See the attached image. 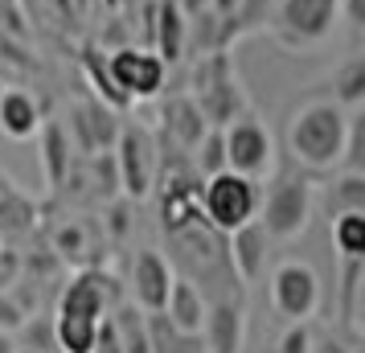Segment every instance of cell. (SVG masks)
<instances>
[{
    "instance_id": "cell-1",
    "label": "cell",
    "mask_w": 365,
    "mask_h": 353,
    "mask_svg": "<svg viewBox=\"0 0 365 353\" xmlns=\"http://www.w3.org/2000/svg\"><path fill=\"white\" fill-rule=\"evenodd\" d=\"M357 119L332 99H312L296 107L287 119V152L299 168L308 173H329L341 168L349 156V135Z\"/></svg>"
},
{
    "instance_id": "cell-2",
    "label": "cell",
    "mask_w": 365,
    "mask_h": 353,
    "mask_svg": "<svg viewBox=\"0 0 365 353\" xmlns=\"http://www.w3.org/2000/svg\"><path fill=\"white\" fill-rule=\"evenodd\" d=\"M111 280L95 267H83L70 275V284L58 296V312H53V337H58V353H91L95 333H99L103 317H107V296H111Z\"/></svg>"
},
{
    "instance_id": "cell-3",
    "label": "cell",
    "mask_w": 365,
    "mask_h": 353,
    "mask_svg": "<svg viewBox=\"0 0 365 353\" xmlns=\"http://www.w3.org/2000/svg\"><path fill=\"white\" fill-rule=\"evenodd\" d=\"M259 226L267 230L271 242H292L308 230L312 218V185L299 173H271V189L259 193Z\"/></svg>"
},
{
    "instance_id": "cell-4",
    "label": "cell",
    "mask_w": 365,
    "mask_h": 353,
    "mask_svg": "<svg viewBox=\"0 0 365 353\" xmlns=\"http://www.w3.org/2000/svg\"><path fill=\"white\" fill-rule=\"evenodd\" d=\"M197 202H201V218L210 222V230L230 235V230H238L242 222H250L259 214V181L222 168L214 177H201Z\"/></svg>"
},
{
    "instance_id": "cell-5",
    "label": "cell",
    "mask_w": 365,
    "mask_h": 353,
    "mask_svg": "<svg viewBox=\"0 0 365 353\" xmlns=\"http://www.w3.org/2000/svg\"><path fill=\"white\" fill-rule=\"evenodd\" d=\"M189 99L201 107V116L210 119V128H222L230 123L238 111H247V91L238 86V74H234L230 58L222 50L201 53L197 66H193V95Z\"/></svg>"
},
{
    "instance_id": "cell-6",
    "label": "cell",
    "mask_w": 365,
    "mask_h": 353,
    "mask_svg": "<svg viewBox=\"0 0 365 353\" xmlns=\"http://www.w3.org/2000/svg\"><path fill=\"white\" fill-rule=\"evenodd\" d=\"M222 144H226V168L250 181H267L275 173V135L255 111H238L230 123H222Z\"/></svg>"
},
{
    "instance_id": "cell-7",
    "label": "cell",
    "mask_w": 365,
    "mask_h": 353,
    "mask_svg": "<svg viewBox=\"0 0 365 353\" xmlns=\"http://www.w3.org/2000/svg\"><path fill=\"white\" fill-rule=\"evenodd\" d=\"M336 0H279L271 13V37L287 50H312L332 37Z\"/></svg>"
},
{
    "instance_id": "cell-8",
    "label": "cell",
    "mask_w": 365,
    "mask_h": 353,
    "mask_svg": "<svg viewBox=\"0 0 365 353\" xmlns=\"http://www.w3.org/2000/svg\"><path fill=\"white\" fill-rule=\"evenodd\" d=\"M111 156H115V173H119V193L132 198V202H144L156 185V165H160L152 132L144 123H119Z\"/></svg>"
},
{
    "instance_id": "cell-9",
    "label": "cell",
    "mask_w": 365,
    "mask_h": 353,
    "mask_svg": "<svg viewBox=\"0 0 365 353\" xmlns=\"http://www.w3.org/2000/svg\"><path fill=\"white\" fill-rule=\"evenodd\" d=\"M107 66V78L128 103H144L156 99L165 91V74L168 66L156 58V50H144V46H119L103 58Z\"/></svg>"
},
{
    "instance_id": "cell-10",
    "label": "cell",
    "mask_w": 365,
    "mask_h": 353,
    "mask_svg": "<svg viewBox=\"0 0 365 353\" xmlns=\"http://www.w3.org/2000/svg\"><path fill=\"white\" fill-rule=\"evenodd\" d=\"M324 304V292H320V275H316L312 263L304 259H283L271 271V308L279 312L283 320H312Z\"/></svg>"
},
{
    "instance_id": "cell-11",
    "label": "cell",
    "mask_w": 365,
    "mask_h": 353,
    "mask_svg": "<svg viewBox=\"0 0 365 353\" xmlns=\"http://www.w3.org/2000/svg\"><path fill=\"white\" fill-rule=\"evenodd\" d=\"M168 287H173V267L160 251H144L132 259V304L144 312H160L168 300Z\"/></svg>"
},
{
    "instance_id": "cell-12",
    "label": "cell",
    "mask_w": 365,
    "mask_h": 353,
    "mask_svg": "<svg viewBox=\"0 0 365 353\" xmlns=\"http://www.w3.org/2000/svg\"><path fill=\"white\" fill-rule=\"evenodd\" d=\"M201 341H205V353H242V341H247V308H242V300L210 304L205 324H201Z\"/></svg>"
},
{
    "instance_id": "cell-13",
    "label": "cell",
    "mask_w": 365,
    "mask_h": 353,
    "mask_svg": "<svg viewBox=\"0 0 365 353\" xmlns=\"http://www.w3.org/2000/svg\"><path fill=\"white\" fill-rule=\"evenodd\" d=\"M267 255H271V238H267V230L259 226V218L242 222L238 230L226 235V259H230L234 275H238L242 284H255L267 271Z\"/></svg>"
},
{
    "instance_id": "cell-14",
    "label": "cell",
    "mask_w": 365,
    "mask_h": 353,
    "mask_svg": "<svg viewBox=\"0 0 365 353\" xmlns=\"http://www.w3.org/2000/svg\"><path fill=\"white\" fill-rule=\"evenodd\" d=\"M189 34H193V21L185 17L173 0H156L152 4V50L165 66H177L189 50Z\"/></svg>"
},
{
    "instance_id": "cell-15",
    "label": "cell",
    "mask_w": 365,
    "mask_h": 353,
    "mask_svg": "<svg viewBox=\"0 0 365 353\" xmlns=\"http://www.w3.org/2000/svg\"><path fill=\"white\" fill-rule=\"evenodd\" d=\"M205 308L210 300L201 296V287L189 280V275H173V287H168V300H165V312L168 324L173 329H181V333H193L201 337V324H205Z\"/></svg>"
},
{
    "instance_id": "cell-16",
    "label": "cell",
    "mask_w": 365,
    "mask_h": 353,
    "mask_svg": "<svg viewBox=\"0 0 365 353\" xmlns=\"http://www.w3.org/2000/svg\"><path fill=\"white\" fill-rule=\"evenodd\" d=\"M41 103L29 95V91H21V86H9V91H0V135H9V140H34L37 128H41Z\"/></svg>"
},
{
    "instance_id": "cell-17",
    "label": "cell",
    "mask_w": 365,
    "mask_h": 353,
    "mask_svg": "<svg viewBox=\"0 0 365 353\" xmlns=\"http://www.w3.org/2000/svg\"><path fill=\"white\" fill-rule=\"evenodd\" d=\"M37 152H41V168H46V185L58 189L74 168V140L58 119H41L37 128Z\"/></svg>"
},
{
    "instance_id": "cell-18",
    "label": "cell",
    "mask_w": 365,
    "mask_h": 353,
    "mask_svg": "<svg viewBox=\"0 0 365 353\" xmlns=\"http://www.w3.org/2000/svg\"><path fill=\"white\" fill-rule=\"evenodd\" d=\"M165 123H168V132H173V140H177L185 152H193V148H197V140L210 132V119L201 116V107L189 99V95H177V99H168Z\"/></svg>"
},
{
    "instance_id": "cell-19",
    "label": "cell",
    "mask_w": 365,
    "mask_h": 353,
    "mask_svg": "<svg viewBox=\"0 0 365 353\" xmlns=\"http://www.w3.org/2000/svg\"><path fill=\"white\" fill-rule=\"evenodd\" d=\"M111 329H115V341L123 353H152L148 349V312L144 308H135L132 300L115 304V312H111Z\"/></svg>"
},
{
    "instance_id": "cell-20",
    "label": "cell",
    "mask_w": 365,
    "mask_h": 353,
    "mask_svg": "<svg viewBox=\"0 0 365 353\" xmlns=\"http://www.w3.org/2000/svg\"><path fill=\"white\" fill-rule=\"evenodd\" d=\"M361 292H365V259H345L341 275V329L361 337Z\"/></svg>"
},
{
    "instance_id": "cell-21",
    "label": "cell",
    "mask_w": 365,
    "mask_h": 353,
    "mask_svg": "<svg viewBox=\"0 0 365 353\" xmlns=\"http://www.w3.org/2000/svg\"><path fill=\"white\" fill-rule=\"evenodd\" d=\"M37 226V205L34 198H25L17 185H9L4 193H0V238H21L29 235Z\"/></svg>"
},
{
    "instance_id": "cell-22",
    "label": "cell",
    "mask_w": 365,
    "mask_h": 353,
    "mask_svg": "<svg viewBox=\"0 0 365 353\" xmlns=\"http://www.w3.org/2000/svg\"><path fill=\"white\" fill-rule=\"evenodd\" d=\"M148 349L152 353H205V341L173 329L165 312H148Z\"/></svg>"
},
{
    "instance_id": "cell-23",
    "label": "cell",
    "mask_w": 365,
    "mask_h": 353,
    "mask_svg": "<svg viewBox=\"0 0 365 353\" xmlns=\"http://www.w3.org/2000/svg\"><path fill=\"white\" fill-rule=\"evenodd\" d=\"M332 103L345 107V111H357L365 103V58H349L336 66L332 74Z\"/></svg>"
},
{
    "instance_id": "cell-24",
    "label": "cell",
    "mask_w": 365,
    "mask_h": 353,
    "mask_svg": "<svg viewBox=\"0 0 365 353\" xmlns=\"http://www.w3.org/2000/svg\"><path fill=\"white\" fill-rule=\"evenodd\" d=\"M332 242L341 259H365V210L332 214Z\"/></svg>"
},
{
    "instance_id": "cell-25",
    "label": "cell",
    "mask_w": 365,
    "mask_h": 353,
    "mask_svg": "<svg viewBox=\"0 0 365 353\" xmlns=\"http://www.w3.org/2000/svg\"><path fill=\"white\" fill-rule=\"evenodd\" d=\"M345 210H365V177L357 168L341 173L329 189V214H345Z\"/></svg>"
},
{
    "instance_id": "cell-26",
    "label": "cell",
    "mask_w": 365,
    "mask_h": 353,
    "mask_svg": "<svg viewBox=\"0 0 365 353\" xmlns=\"http://www.w3.org/2000/svg\"><path fill=\"white\" fill-rule=\"evenodd\" d=\"M83 74L91 78V86H95V95H99L103 107H111V111H123V107H128V99H123L115 86H111V78H107L103 53H95V50H86V53H83Z\"/></svg>"
},
{
    "instance_id": "cell-27",
    "label": "cell",
    "mask_w": 365,
    "mask_h": 353,
    "mask_svg": "<svg viewBox=\"0 0 365 353\" xmlns=\"http://www.w3.org/2000/svg\"><path fill=\"white\" fill-rule=\"evenodd\" d=\"M193 156V168H197V177H214L226 168V144H222V128H210V132L197 140V148L189 152Z\"/></svg>"
},
{
    "instance_id": "cell-28",
    "label": "cell",
    "mask_w": 365,
    "mask_h": 353,
    "mask_svg": "<svg viewBox=\"0 0 365 353\" xmlns=\"http://www.w3.org/2000/svg\"><path fill=\"white\" fill-rule=\"evenodd\" d=\"M53 247L50 251L58 255V259H83L86 251H91V242H86V230L78 226V222H62V226H53Z\"/></svg>"
},
{
    "instance_id": "cell-29",
    "label": "cell",
    "mask_w": 365,
    "mask_h": 353,
    "mask_svg": "<svg viewBox=\"0 0 365 353\" xmlns=\"http://www.w3.org/2000/svg\"><path fill=\"white\" fill-rule=\"evenodd\" d=\"M316 345V333L308 320H287V329L279 337V353H312Z\"/></svg>"
},
{
    "instance_id": "cell-30",
    "label": "cell",
    "mask_w": 365,
    "mask_h": 353,
    "mask_svg": "<svg viewBox=\"0 0 365 353\" xmlns=\"http://www.w3.org/2000/svg\"><path fill=\"white\" fill-rule=\"evenodd\" d=\"M95 181H99V193H103V202H111L119 193V173H115V156L111 152H95Z\"/></svg>"
},
{
    "instance_id": "cell-31",
    "label": "cell",
    "mask_w": 365,
    "mask_h": 353,
    "mask_svg": "<svg viewBox=\"0 0 365 353\" xmlns=\"http://www.w3.org/2000/svg\"><path fill=\"white\" fill-rule=\"evenodd\" d=\"M25 317H29V308H25L13 292H0V329H4V333H17Z\"/></svg>"
},
{
    "instance_id": "cell-32",
    "label": "cell",
    "mask_w": 365,
    "mask_h": 353,
    "mask_svg": "<svg viewBox=\"0 0 365 353\" xmlns=\"http://www.w3.org/2000/svg\"><path fill=\"white\" fill-rule=\"evenodd\" d=\"M91 353H123V349H119V341H115V329H111V320H107V317H103L99 333H95V345H91Z\"/></svg>"
},
{
    "instance_id": "cell-33",
    "label": "cell",
    "mask_w": 365,
    "mask_h": 353,
    "mask_svg": "<svg viewBox=\"0 0 365 353\" xmlns=\"http://www.w3.org/2000/svg\"><path fill=\"white\" fill-rule=\"evenodd\" d=\"M336 13H345V21L353 29L365 25V0H336Z\"/></svg>"
},
{
    "instance_id": "cell-34",
    "label": "cell",
    "mask_w": 365,
    "mask_h": 353,
    "mask_svg": "<svg viewBox=\"0 0 365 353\" xmlns=\"http://www.w3.org/2000/svg\"><path fill=\"white\" fill-rule=\"evenodd\" d=\"M312 353H353V349H349L341 337H320V341L312 345Z\"/></svg>"
},
{
    "instance_id": "cell-35",
    "label": "cell",
    "mask_w": 365,
    "mask_h": 353,
    "mask_svg": "<svg viewBox=\"0 0 365 353\" xmlns=\"http://www.w3.org/2000/svg\"><path fill=\"white\" fill-rule=\"evenodd\" d=\"M173 4H177V9H181L189 21L201 17V13H210V0H173Z\"/></svg>"
},
{
    "instance_id": "cell-36",
    "label": "cell",
    "mask_w": 365,
    "mask_h": 353,
    "mask_svg": "<svg viewBox=\"0 0 365 353\" xmlns=\"http://www.w3.org/2000/svg\"><path fill=\"white\" fill-rule=\"evenodd\" d=\"M0 353H21L17 337H13V333H4V329H0Z\"/></svg>"
},
{
    "instance_id": "cell-37",
    "label": "cell",
    "mask_w": 365,
    "mask_h": 353,
    "mask_svg": "<svg viewBox=\"0 0 365 353\" xmlns=\"http://www.w3.org/2000/svg\"><path fill=\"white\" fill-rule=\"evenodd\" d=\"M13 185V181H9V177H4V173H0V193H4V189Z\"/></svg>"
},
{
    "instance_id": "cell-38",
    "label": "cell",
    "mask_w": 365,
    "mask_h": 353,
    "mask_svg": "<svg viewBox=\"0 0 365 353\" xmlns=\"http://www.w3.org/2000/svg\"><path fill=\"white\" fill-rule=\"evenodd\" d=\"M0 247H4V238H0Z\"/></svg>"
}]
</instances>
